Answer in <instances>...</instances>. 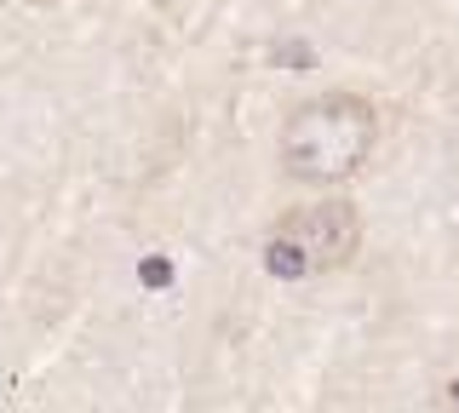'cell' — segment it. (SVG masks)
Wrapping results in <instances>:
<instances>
[{
	"mask_svg": "<svg viewBox=\"0 0 459 413\" xmlns=\"http://www.w3.org/2000/svg\"><path fill=\"white\" fill-rule=\"evenodd\" d=\"M379 144V109L362 92H322L281 126V173L299 184H344Z\"/></svg>",
	"mask_w": 459,
	"mask_h": 413,
	"instance_id": "cell-1",
	"label": "cell"
},
{
	"mask_svg": "<svg viewBox=\"0 0 459 413\" xmlns=\"http://www.w3.org/2000/svg\"><path fill=\"white\" fill-rule=\"evenodd\" d=\"M356 247H362V212L351 202H310V207H293L276 230H270L264 270L276 281L327 276V270L351 264Z\"/></svg>",
	"mask_w": 459,
	"mask_h": 413,
	"instance_id": "cell-2",
	"label": "cell"
},
{
	"mask_svg": "<svg viewBox=\"0 0 459 413\" xmlns=\"http://www.w3.org/2000/svg\"><path fill=\"white\" fill-rule=\"evenodd\" d=\"M138 281H143V288H167V281H172V264H167V259H143Z\"/></svg>",
	"mask_w": 459,
	"mask_h": 413,
	"instance_id": "cell-3",
	"label": "cell"
},
{
	"mask_svg": "<svg viewBox=\"0 0 459 413\" xmlns=\"http://www.w3.org/2000/svg\"><path fill=\"white\" fill-rule=\"evenodd\" d=\"M448 408H454V413H459V379H454V384H448Z\"/></svg>",
	"mask_w": 459,
	"mask_h": 413,
	"instance_id": "cell-4",
	"label": "cell"
}]
</instances>
